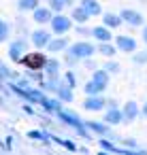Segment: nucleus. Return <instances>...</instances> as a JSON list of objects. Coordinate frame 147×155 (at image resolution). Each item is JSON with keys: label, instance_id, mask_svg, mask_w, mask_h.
<instances>
[{"label": "nucleus", "instance_id": "nucleus-11", "mask_svg": "<svg viewBox=\"0 0 147 155\" xmlns=\"http://www.w3.org/2000/svg\"><path fill=\"white\" fill-rule=\"evenodd\" d=\"M124 121V113L121 110H117V108H109L107 113H104V123H109V125H117V123H121Z\"/></svg>", "mask_w": 147, "mask_h": 155}, {"label": "nucleus", "instance_id": "nucleus-6", "mask_svg": "<svg viewBox=\"0 0 147 155\" xmlns=\"http://www.w3.org/2000/svg\"><path fill=\"white\" fill-rule=\"evenodd\" d=\"M13 89H15L24 100H30V102H43V98H45L41 91H34V89H28V87H22V85H15Z\"/></svg>", "mask_w": 147, "mask_h": 155}, {"label": "nucleus", "instance_id": "nucleus-27", "mask_svg": "<svg viewBox=\"0 0 147 155\" xmlns=\"http://www.w3.org/2000/svg\"><path fill=\"white\" fill-rule=\"evenodd\" d=\"M9 36V24L0 21V43H5V38Z\"/></svg>", "mask_w": 147, "mask_h": 155}, {"label": "nucleus", "instance_id": "nucleus-24", "mask_svg": "<svg viewBox=\"0 0 147 155\" xmlns=\"http://www.w3.org/2000/svg\"><path fill=\"white\" fill-rule=\"evenodd\" d=\"M47 110H60L62 106H60V102L58 100H49V98H43V102H41Z\"/></svg>", "mask_w": 147, "mask_h": 155}, {"label": "nucleus", "instance_id": "nucleus-21", "mask_svg": "<svg viewBox=\"0 0 147 155\" xmlns=\"http://www.w3.org/2000/svg\"><path fill=\"white\" fill-rule=\"evenodd\" d=\"M39 7V0H19V9L22 11H34Z\"/></svg>", "mask_w": 147, "mask_h": 155}, {"label": "nucleus", "instance_id": "nucleus-33", "mask_svg": "<svg viewBox=\"0 0 147 155\" xmlns=\"http://www.w3.org/2000/svg\"><path fill=\"white\" fill-rule=\"evenodd\" d=\"M0 77H11L9 68H5V66H0Z\"/></svg>", "mask_w": 147, "mask_h": 155}, {"label": "nucleus", "instance_id": "nucleus-3", "mask_svg": "<svg viewBox=\"0 0 147 155\" xmlns=\"http://www.w3.org/2000/svg\"><path fill=\"white\" fill-rule=\"evenodd\" d=\"M94 51H96V49H94V45H90V43H75V45L68 49V55L75 58V60H79V58H92Z\"/></svg>", "mask_w": 147, "mask_h": 155}, {"label": "nucleus", "instance_id": "nucleus-12", "mask_svg": "<svg viewBox=\"0 0 147 155\" xmlns=\"http://www.w3.org/2000/svg\"><path fill=\"white\" fill-rule=\"evenodd\" d=\"M24 49H26V43H24V41H15V43L11 45V49H9V55H11V60L19 62V60L24 58Z\"/></svg>", "mask_w": 147, "mask_h": 155}, {"label": "nucleus", "instance_id": "nucleus-14", "mask_svg": "<svg viewBox=\"0 0 147 155\" xmlns=\"http://www.w3.org/2000/svg\"><path fill=\"white\" fill-rule=\"evenodd\" d=\"M34 21H36V24H47V21H51V9H41V7H36V9H34Z\"/></svg>", "mask_w": 147, "mask_h": 155}, {"label": "nucleus", "instance_id": "nucleus-15", "mask_svg": "<svg viewBox=\"0 0 147 155\" xmlns=\"http://www.w3.org/2000/svg\"><path fill=\"white\" fill-rule=\"evenodd\" d=\"M92 34H94V38H98L100 43H109V41H111V30H109V28L98 26V28L92 30Z\"/></svg>", "mask_w": 147, "mask_h": 155}, {"label": "nucleus", "instance_id": "nucleus-5", "mask_svg": "<svg viewBox=\"0 0 147 155\" xmlns=\"http://www.w3.org/2000/svg\"><path fill=\"white\" fill-rule=\"evenodd\" d=\"M51 28L56 34H66L70 30V19L64 15H56V17H51Z\"/></svg>", "mask_w": 147, "mask_h": 155}, {"label": "nucleus", "instance_id": "nucleus-17", "mask_svg": "<svg viewBox=\"0 0 147 155\" xmlns=\"http://www.w3.org/2000/svg\"><path fill=\"white\" fill-rule=\"evenodd\" d=\"M87 127H90V130H94V132H96V134H100V136L109 134V127H107V123H98V121H87Z\"/></svg>", "mask_w": 147, "mask_h": 155}, {"label": "nucleus", "instance_id": "nucleus-1", "mask_svg": "<svg viewBox=\"0 0 147 155\" xmlns=\"http://www.w3.org/2000/svg\"><path fill=\"white\" fill-rule=\"evenodd\" d=\"M107 83H109V72L107 70H96L92 74V79L85 83V94L87 96H96V94H102L107 89Z\"/></svg>", "mask_w": 147, "mask_h": 155}, {"label": "nucleus", "instance_id": "nucleus-13", "mask_svg": "<svg viewBox=\"0 0 147 155\" xmlns=\"http://www.w3.org/2000/svg\"><path fill=\"white\" fill-rule=\"evenodd\" d=\"M32 45H34V47H47V45H49V34H47L45 30H36V32L32 34Z\"/></svg>", "mask_w": 147, "mask_h": 155}, {"label": "nucleus", "instance_id": "nucleus-7", "mask_svg": "<svg viewBox=\"0 0 147 155\" xmlns=\"http://www.w3.org/2000/svg\"><path fill=\"white\" fill-rule=\"evenodd\" d=\"M115 43H117V49L124 51V53H132V51H136V41H134L132 36H117Z\"/></svg>", "mask_w": 147, "mask_h": 155}, {"label": "nucleus", "instance_id": "nucleus-34", "mask_svg": "<svg viewBox=\"0 0 147 155\" xmlns=\"http://www.w3.org/2000/svg\"><path fill=\"white\" fill-rule=\"evenodd\" d=\"M107 70H111V72H117V70H119V66H117V64H113V62H111V64H109V66H107Z\"/></svg>", "mask_w": 147, "mask_h": 155}, {"label": "nucleus", "instance_id": "nucleus-30", "mask_svg": "<svg viewBox=\"0 0 147 155\" xmlns=\"http://www.w3.org/2000/svg\"><path fill=\"white\" fill-rule=\"evenodd\" d=\"M56 142H60V144H64L68 151H77V144L75 142H70V140H60V138H56Z\"/></svg>", "mask_w": 147, "mask_h": 155}, {"label": "nucleus", "instance_id": "nucleus-35", "mask_svg": "<svg viewBox=\"0 0 147 155\" xmlns=\"http://www.w3.org/2000/svg\"><path fill=\"white\" fill-rule=\"evenodd\" d=\"M143 41H145V45H147V26L143 28Z\"/></svg>", "mask_w": 147, "mask_h": 155}, {"label": "nucleus", "instance_id": "nucleus-8", "mask_svg": "<svg viewBox=\"0 0 147 155\" xmlns=\"http://www.w3.org/2000/svg\"><path fill=\"white\" fill-rule=\"evenodd\" d=\"M119 17H121L126 24H130V26H141V24H143V15L136 13V11H132V9H124V11L119 13Z\"/></svg>", "mask_w": 147, "mask_h": 155}, {"label": "nucleus", "instance_id": "nucleus-28", "mask_svg": "<svg viewBox=\"0 0 147 155\" xmlns=\"http://www.w3.org/2000/svg\"><path fill=\"white\" fill-rule=\"evenodd\" d=\"M132 62H136V64H147V51H141V53H136Z\"/></svg>", "mask_w": 147, "mask_h": 155}, {"label": "nucleus", "instance_id": "nucleus-32", "mask_svg": "<svg viewBox=\"0 0 147 155\" xmlns=\"http://www.w3.org/2000/svg\"><path fill=\"white\" fill-rule=\"evenodd\" d=\"M30 138H39V140H47V136L43 132H30Z\"/></svg>", "mask_w": 147, "mask_h": 155}, {"label": "nucleus", "instance_id": "nucleus-31", "mask_svg": "<svg viewBox=\"0 0 147 155\" xmlns=\"http://www.w3.org/2000/svg\"><path fill=\"white\" fill-rule=\"evenodd\" d=\"M66 85H68V87H75V85H77V79H75L73 72H66Z\"/></svg>", "mask_w": 147, "mask_h": 155}, {"label": "nucleus", "instance_id": "nucleus-19", "mask_svg": "<svg viewBox=\"0 0 147 155\" xmlns=\"http://www.w3.org/2000/svg\"><path fill=\"white\" fill-rule=\"evenodd\" d=\"M66 38H56V41H49V45H47V49L49 51H62V49H66Z\"/></svg>", "mask_w": 147, "mask_h": 155}, {"label": "nucleus", "instance_id": "nucleus-2", "mask_svg": "<svg viewBox=\"0 0 147 155\" xmlns=\"http://www.w3.org/2000/svg\"><path fill=\"white\" fill-rule=\"evenodd\" d=\"M24 66H28V68H32V70H41V68H45V64H47V58L43 55V53H28V55H24L22 60H19Z\"/></svg>", "mask_w": 147, "mask_h": 155}, {"label": "nucleus", "instance_id": "nucleus-36", "mask_svg": "<svg viewBox=\"0 0 147 155\" xmlns=\"http://www.w3.org/2000/svg\"><path fill=\"white\" fill-rule=\"evenodd\" d=\"M143 117L147 119V102H145V106H143Z\"/></svg>", "mask_w": 147, "mask_h": 155}, {"label": "nucleus", "instance_id": "nucleus-18", "mask_svg": "<svg viewBox=\"0 0 147 155\" xmlns=\"http://www.w3.org/2000/svg\"><path fill=\"white\" fill-rule=\"evenodd\" d=\"M90 17V13L83 9V7H77V9H73V19L75 21H79V24H83L85 19Z\"/></svg>", "mask_w": 147, "mask_h": 155}, {"label": "nucleus", "instance_id": "nucleus-29", "mask_svg": "<svg viewBox=\"0 0 147 155\" xmlns=\"http://www.w3.org/2000/svg\"><path fill=\"white\" fill-rule=\"evenodd\" d=\"M49 7H51V11H62L64 2H62V0H49Z\"/></svg>", "mask_w": 147, "mask_h": 155}, {"label": "nucleus", "instance_id": "nucleus-20", "mask_svg": "<svg viewBox=\"0 0 147 155\" xmlns=\"http://www.w3.org/2000/svg\"><path fill=\"white\" fill-rule=\"evenodd\" d=\"M119 21H121V17H117V15H113V13H107V15H104V26H107V28H117Z\"/></svg>", "mask_w": 147, "mask_h": 155}, {"label": "nucleus", "instance_id": "nucleus-4", "mask_svg": "<svg viewBox=\"0 0 147 155\" xmlns=\"http://www.w3.org/2000/svg\"><path fill=\"white\" fill-rule=\"evenodd\" d=\"M58 115H60V119H62V121H66L68 125H73V127L81 134V136H87V134H85V130H83L85 125L79 121V117H77V115H70V110H62V108L58 110Z\"/></svg>", "mask_w": 147, "mask_h": 155}, {"label": "nucleus", "instance_id": "nucleus-23", "mask_svg": "<svg viewBox=\"0 0 147 155\" xmlns=\"http://www.w3.org/2000/svg\"><path fill=\"white\" fill-rule=\"evenodd\" d=\"M45 70H47V74H49V77H56V74H58V70H60V64H58V62H51V60H47V64H45Z\"/></svg>", "mask_w": 147, "mask_h": 155}, {"label": "nucleus", "instance_id": "nucleus-25", "mask_svg": "<svg viewBox=\"0 0 147 155\" xmlns=\"http://www.w3.org/2000/svg\"><path fill=\"white\" fill-rule=\"evenodd\" d=\"M100 147H102V151H109V153H126L124 149H115V147H113L109 140H104V138L100 140Z\"/></svg>", "mask_w": 147, "mask_h": 155}, {"label": "nucleus", "instance_id": "nucleus-10", "mask_svg": "<svg viewBox=\"0 0 147 155\" xmlns=\"http://www.w3.org/2000/svg\"><path fill=\"white\" fill-rule=\"evenodd\" d=\"M124 123H130V121H134L136 119V115H138V106H136V102H126V106H124Z\"/></svg>", "mask_w": 147, "mask_h": 155}, {"label": "nucleus", "instance_id": "nucleus-22", "mask_svg": "<svg viewBox=\"0 0 147 155\" xmlns=\"http://www.w3.org/2000/svg\"><path fill=\"white\" fill-rule=\"evenodd\" d=\"M56 91H58V96H60L64 102H70V100H73V91H70L68 87H60V85H58Z\"/></svg>", "mask_w": 147, "mask_h": 155}, {"label": "nucleus", "instance_id": "nucleus-37", "mask_svg": "<svg viewBox=\"0 0 147 155\" xmlns=\"http://www.w3.org/2000/svg\"><path fill=\"white\" fill-rule=\"evenodd\" d=\"M62 2H64V5H70V2H73V0H62Z\"/></svg>", "mask_w": 147, "mask_h": 155}, {"label": "nucleus", "instance_id": "nucleus-16", "mask_svg": "<svg viewBox=\"0 0 147 155\" xmlns=\"http://www.w3.org/2000/svg\"><path fill=\"white\" fill-rule=\"evenodd\" d=\"M81 7H83L90 15H100V5L96 2V0H83Z\"/></svg>", "mask_w": 147, "mask_h": 155}, {"label": "nucleus", "instance_id": "nucleus-26", "mask_svg": "<svg viewBox=\"0 0 147 155\" xmlns=\"http://www.w3.org/2000/svg\"><path fill=\"white\" fill-rule=\"evenodd\" d=\"M98 49H100V53H102V55H113V53H115V47H111L109 43H102Z\"/></svg>", "mask_w": 147, "mask_h": 155}, {"label": "nucleus", "instance_id": "nucleus-9", "mask_svg": "<svg viewBox=\"0 0 147 155\" xmlns=\"http://www.w3.org/2000/svg\"><path fill=\"white\" fill-rule=\"evenodd\" d=\"M83 108L85 110H102L104 108V100L96 94V96H90L85 102H83Z\"/></svg>", "mask_w": 147, "mask_h": 155}]
</instances>
